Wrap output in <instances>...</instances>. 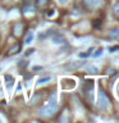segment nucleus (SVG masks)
I'll return each mask as SVG.
<instances>
[{
	"label": "nucleus",
	"instance_id": "nucleus-7",
	"mask_svg": "<svg viewBox=\"0 0 119 123\" xmlns=\"http://www.w3.org/2000/svg\"><path fill=\"white\" fill-rule=\"evenodd\" d=\"M4 78H5L8 82H6V86H8V88H12V86H13L14 85V78L12 76H9V74H6L5 77H4Z\"/></svg>",
	"mask_w": 119,
	"mask_h": 123
},
{
	"label": "nucleus",
	"instance_id": "nucleus-8",
	"mask_svg": "<svg viewBox=\"0 0 119 123\" xmlns=\"http://www.w3.org/2000/svg\"><path fill=\"white\" fill-rule=\"evenodd\" d=\"M50 80H51V77H50V76H46V77H41V78L37 81V85H42V83H46V82H48V81H50Z\"/></svg>",
	"mask_w": 119,
	"mask_h": 123
},
{
	"label": "nucleus",
	"instance_id": "nucleus-4",
	"mask_svg": "<svg viewBox=\"0 0 119 123\" xmlns=\"http://www.w3.org/2000/svg\"><path fill=\"white\" fill-rule=\"evenodd\" d=\"M92 90H94V81L92 80H87L83 83V92L84 95H91L92 96Z\"/></svg>",
	"mask_w": 119,
	"mask_h": 123
},
{
	"label": "nucleus",
	"instance_id": "nucleus-12",
	"mask_svg": "<svg viewBox=\"0 0 119 123\" xmlns=\"http://www.w3.org/2000/svg\"><path fill=\"white\" fill-rule=\"evenodd\" d=\"M110 36H119V28H115L110 32Z\"/></svg>",
	"mask_w": 119,
	"mask_h": 123
},
{
	"label": "nucleus",
	"instance_id": "nucleus-16",
	"mask_svg": "<svg viewBox=\"0 0 119 123\" xmlns=\"http://www.w3.org/2000/svg\"><path fill=\"white\" fill-rule=\"evenodd\" d=\"M67 1H68V0H58V3H59V4H61V5H63V4H65Z\"/></svg>",
	"mask_w": 119,
	"mask_h": 123
},
{
	"label": "nucleus",
	"instance_id": "nucleus-14",
	"mask_svg": "<svg viewBox=\"0 0 119 123\" xmlns=\"http://www.w3.org/2000/svg\"><path fill=\"white\" fill-rule=\"evenodd\" d=\"M88 71H90L91 73H96V72H97V69L94 68V67H90V68H88Z\"/></svg>",
	"mask_w": 119,
	"mask_h": 123
},
{
	"label": "nucleus",
	"instance_id": "nucleus-1",
	"mask_svg": "<svg viewBox=\"0 0 119 123\" xmlns=\"http://www.w3.org/2000/svg\"><path fill=\"white\" fill-rule=\"evenodd\" d=\"M56 110H58L56 94L53 92L51 96H50L49 100H48V103H46L45 105L42 106V109L40 110V114L42 115V117H45V118H50V117H53V115L56 113Z\"/></svg>",
	"mask_w": 119,
	"mask_h": 123
},
{
	"label": "nucleus",
	"instance_id": "nucleus-15",
	"mask_svg": "<svg viewBox=\"0 0 119 123\" xmlns=\"http://www.w3.org/2000/svg\"><path fill=\"white\" fill-rule=\"evenodd\" d=\"M101 53H102V49H99V50H97V53H95V54H94V56H99Z\"/></svg>",
	"mask_w": 119,
	"mask_h": 123
},
{
	"label": "nucleus",
	"instance_id": "nucleus-9",
	"mask_svg": "<svg viewBox=\"0 0 119 123\" xmlns=\"http://www.w3.org/2000/svg\"><path fill=\"white\" fill-rule=\"evenodd\" d=\"M32 40H33V33L30 32V33L24 37V42H26V44H31V42H32Z\"/></svg>",
	"mask_w": 119,
	"mask_h": 123
},
{
	"label": "nucleus",
	"instance_id": "nucleus-5",
	"mask_svg": "<svg viewBox=\"0 0 119 123\" xmlns=\"http://www.w3.org/2000/svg\"><path fill=\"white\" fill-rule=\"evenodd\" d=\"M23 30H24V23H23V22L14 23V26H13V35H15L17 37L18 36H22Z\"/></svg>",
	"mask_w": 119,
	"mask_h": 123
},
{
	"label": "nucleus",
	"instance_id": "nucleus-17",
	"mask_svg": "<svg viewBox=\"0 0 119 123\" xmlns=\"http://www.w3.org/2000/svg\"><path fill=\"white\" fill-rule=\"evenodd\" d=\"M40 69H42L41 67H33V71H40Z\"/></svg>",
	"mask_w": 119,
	"mask_h": 123
},
{
	"label": "nucleus",
	"instance_id": "nucleus-6",
	"mask_svg": "<svg viewBox=\"0 0 119 123\" xmlns=\"http://www.w3.org/2000/svg\"><path fill=\"white\" fill-rule=\"evenodd\" d=\"M19 50H21V45L19 44H15V46L9 49V51L6 53V56H10V55H14V54H18Z\"/></svg>",
	"mask_w": 119,
	"mask_h": 123
},
{
	"label": "nucleus",
	"instance_id": "nucleus-10",
	"mask_svg": "<svg viewBox=\"0 0 119 123\" xmlns=\"http://www.w3.org/2000/svg\"><path fill=\"white\" fill-rule=\"evenodd\" d=\"M35 1H36V4H37L38 6H44V5H46V4H48L49 0H35Z\"/></svg>",
	"mask_w": 119,
	"mask_h": 123
},
{
	"label": "nucleus",
	"instance_id": "nucleus-11",
	"mask_svg": "<svg viewBox=\"0 0 119 123\" xmlns=\"http://www.w3.org/2000/svg\"><path fill=\"white\" fill-rule=\"evenodd\" d=\"M114 14H115V17L119 18V1L114 5Z\"/></svg>",
	"mask_w": 119,
	"mask_h": 123
},
{
	"label": "nucleus",
	"instance_id": "nucleus-3",
	"mask_svg": "<svg viewBox=\"0 0 119 123\" xmlns=\"http://www.w3.org/2000/svg\"><path fill=\"white\" fill-rule=\"evenodd\" d=\"M104 4V0H83V5L88 10H95L101 8Z\"/></svg>",
	"mask_w": 119,
	"mask_h": 123
},
{
	"label": "nucleus",
	"instance_id": "nucleus-2",
	"mask_svg": "<svg viewBox=\"0 0 119 123\" xmlns=\"http://www.w3.org/2000/svg\"><path fill=\"white\" fill-rule=\"evenodd\" d=\"M97 108L102 111H107L111 108V103L109 100V96L106 95V92L101 87L99 88V92H97Z\"/></svg>",
	"mask_w": 119,
	"mask_h": 123
},
{
	"label": "nucleus",
	"instance_id": "nucleus-18",
	"mask_svg": "<svg viewBox=\"0 0 119 123\" xmlns=\"http://www.w3.org/2000/svg\"><path fill=\"white\" fill-rule=\"evenodd\" d=\"M24 1H26V3H33L35 0H24Z\"/></svg>",
	"mask_w": 119,
	"mask_h": 123
},
{
	"label": "nucleus",
	"instance_id": "nucleus-13",
	"mask_svg": "<svg viewBox=\"0 0 119 123\" xmlns=\"http://www.w3.org/2000/svg\"><path fill=\"white\" fill-rule=\"evenodd\" d=\"M35 51H36L35 49H28V50L26 51V54H24V55H26V56H28V55H31V54H33Z\"/></svg>",
	"mask_w": 119,
	"mask_h": 123
}]
</instances>
